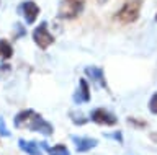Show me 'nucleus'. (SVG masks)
I'll return each mask as SVG.
<instances>
[{
  "label": "nucleus",
  "mask_w": 157,
  "mask_h": 155,
  "mask_svg": "<svg viewBox=\"0 0 157 155\" xmlns=\"http://www.w3.org/2000/svg\"><path fill=\"white\" fill-rule=\"evenodd\" d=\"M15 127L18 129H29L33 132H39L43 135H52L54 134V127L51 123H48L41 114H38L33 109H23L15 116L13 119Z\"/></svg>",
  "instance_id": "obj_1"
},
{
  "label": "nucleus",
  "mask_w": 157,
  "mask_h": 155,
  "mask_svg": "<svg viewBox=\"0 0 157 155\" xmlns=\"http://www.w3.org/2000/svg\"><path fill=\"white\" fill-rule=\"evenodd\" d=\"M142 3H144L142 0H126L120 10L115 13L113 20L121 23V25H131V23H134L141 15Z\"/></svg>",
  "instance_id": "obj_2"
},
{
  "label": "nucleus",
  "mask_w": 157,
  "mask_h": 155,
  "mask_svg": "<svg viewBox=\"0 0 157 155\" xmlns=\"http://www.w3.org/2000/svg\"><path fill=\"white\" fill-rule=\"evenodd\" d=\"M85 0H59L57 17L61 20H74L83 12Z\"/></svg>",
  "instance_id": "obj_3"
},
{
  "label": "nucleus",
  "mask_w": 157,
  "mask_h": 155,
  "mask_svg": "<svg viewBox=\"0 0 157 155\" xmlns=\"http://www.w3.org/2000/svg\"><path fill=\"white\" fill-rule=\"evenodd\" d=\"M33 41H34V44L43 51H46L54 42V36L51 35V31H49V26H48L46 21H41L33 30Z\"/></svg>",
  "instance_id": "obj_4"
},
{
  "label": "nucleus",
  "mask_w": 157,
  "mask_h": 155,
  "mask_svg": "<svg viewBox=\"0 0 157 155\" xmlns=\"http://www.w3.org/2000/svg\"><path fill=\"white\" fill-rule=\"evenodd\" d=\"M90 119L93 123L100 124V126H116L118 124V118L113 113H110L105 108H95L90 113Z\"/></svg>",
  "instance_id": "obj_5"
},
{
  "label": "nucleus",
  "mask_w": 157,
  "mask_h": 155,
  "mask_svg": "<svg viewBox=\"0 0 157 155\" xmlns=\"http://www.w3.org/2000/svg\"><path fill=\"white\" fill-rule=\"evenodd\" d=\"M20 13L23 15L26 25H33V23L38 20L41 10H39V7L33 2V0H26V2H23L21 5H20Z\"/></svg>",
  "instance_id": "obj_6"
},
{
  "label": "nucleus",
  "mask_w": 157,
  "mask_h": 155,
  "mask_svg": "<svg viewBox=\"0 0 157 155\" xmlns=\"http://www.w3.org/2000/svg\"><path fill=\"white\" fill-rule=\"evenodd\" d=\"M85 75H87L95 85H98V87H101V88L108 90V83H106V79H105V72H103L101 67H97V65H88V67H85Z\"/></svg>",
  "instance_id": "obj_7"
},
{
  "label": "nucleus",
  "mask_w": 157,
  "mask_h": 155,
  "mask_svg": "<svg viewBox=\"0 0 157 155\" xmlns=\"http://www.w3.org/2000/svg\"><path fill=\"white\" fill-rule=\"evenodd\" d=\"M92 98L90 95V87H88V82L85 79L78 80V87L74 93V103L75 105H82V103H88Z\"/></svg>",
  "instance_id": "obj_8"
},
{
  "label": "nucleus",
  "mask_w": 157,
  "mask_h": 155,
  "mask_svg": "<svg viewBox=\"0 0 157 155\" xmlns=\"http://www.w3.org/2000/svg\"><path fill=\"white\" fill-rule=\"evenodd\" d=\"M72 142L75 145V150L77 152H88V150L95 149L98 140L97 139H92V137H82V135H72Z\"/></svg>",
  "instance_id": "obj_9"
},
{
  "label": "nucleus",
  "mask_w": 157,
  "mask_h": 155,
  "mask_svg": "<svg viewBox=\"0 0 157 155\" xmlns=\"http://www.w3.org/2000/svg\"><path fill=\"white\" fill-rule=\"evenodd\" d=\"M18 147L21 149L25 153H28V155H43L41 145H39V142H34V140L20 139L18 140Z\"/></svg>",
  "instance_id": "obj_10"
},
{
  "label": "nucleus",
  "mask_w": 157,
  "mask_h": 155,
  "mask_svg": "<svg viewBox=\"0 0 157 155\" xmlns=\"http://www.w3.org/2000/svg\"><path fill=\"white\" fill-rule=\"evenodd\" d=\"M39 145H41L44 150H48L49 155H71L69 149L66 147V145H62V144H57V145H54V147H49L46 142H39Z\"/></svg>",
  "instance_id": "obj_11"
},
{
  "label": "nucleus",
  "mask_w": 157,
  "mask_h": 155,
  "mask_svg": "<svg viewBox=\"0 0 157 155\" xmlns=\"http://www.w3.org/2000/svg\"><path fill=\"white\" fill-rule=\"evenodd\" d=\"M13 56V46L8 39H0V57L2 59H10Z\"/></svg>",
  "instance_id": "obj_12"
},
{
  "label": "nucleus",
  "mask_w": 157,
  "mask_h": 155,
  "mask_svg": "<svg viewBox=\"0 0 157 155\" xmlns=\"http://www.w3.org/2000/svg\"><path fill=\"white\" fill-rule=\"evenodd\" d=\"M69 116H71L72 123L75 124V126H83V124L88 121L85 116H83V113H80V111H71V113H69Z\"/></svg>",
  "instance_id": "obj_13"
},
{
  "label": "nucleus",
  "mask_w": 157,
  "mask_h": 155,
  "mask_svg": "<svg viewBox=\"0 0 157 155\" xmlns=\"http://www.w3.org/2000/svg\"><path fill=\"white\" fill-rule=\"evenodd\" d=\"M26 36V28H25L21 23H15L13 26V41L15 39H20V38Z\"/></svg>",
  "instance_id": "obj_14"
},
{
  "label": "nucleus",
  "mask_w": 157,
  "mask_h": 155,
  "mask_svg": "<svg viewBox=\"0 0 157 155\" xmlns=\"http://www.w3.org/2000/svg\"><path fill=\"white\" fill-rule=\"evenodd\" d=\"M149 111L152 114H157V91L151 96V100H149Z\"/></svg>",
  "instance_id": "obj_15"
},
{
  "label": "nucleus",
  "mask_w": 157,
  "mask_h": 155,
  "mask_svg": "<svg viewBox=\"0 0 157 155\" xmlns=\"http://www.w3.org/2000/svg\"><path fill=\"white\" fill-rule=\"evenodd\" d=\"M0 135L2 137H10V131H8V127L5 126V119L0 116Z\"/></svg>",
  "instance_id": "obj_16"
},
{
  "label": "nucleus",
  "mask_w": 157,
  "mask_h": 155,
  "mask_svg": "<svg viewBox=\"0 0 157 155\" xmlns=\"http://www.w3.org/2000/svg\"><path fill=\"white\" fill-rule=\"evenodd\" d=\"M10 72H12V67H10V64H2L0 65V79H5Z\"/></svg>",
  "instance_id": "obj_17"
},
{
  "label": "nucleus",
  "mask_w": 157,
  "mask_h": 155,
  "mask_svg": "<svg viewBox=\"0 0 157 155\" xmlns=\"http://www.w3.org/2000/svg\"><path fill=\"white\" fill-rule=\"evenodd\" d=\"M128 123H129L131 126H134V127H146V121H137L136 118H129Z\"/></svg>",
  "instance_id": "obj_18"
},
{
  "label": "nucleus",
  "mask_w": 157,
  "mask_h": 155,
  "mask_svg": "<svg viewBox=\"0 0 157 155\" xmlns=\"http://www.w3.org/2000/svg\"><path fill=\"white\" fill-rule=\"evenodd\" d=\"M106 137H111V139H116V140H120V142H123V135H121V132H115V134H106Z\"/></svg>",
  "instance_id": "obj_19"
},
{
  "label": "nucleus",
  "mask_w": 157,
  "mask_h": 155,
  "mask_svg": "<svg viewBox=\"0 0 157 155\" xmlns=\"http://www.w3.org/2000/svg\"><path fill=\"white\" fill-rule=\"evenodd\" d=\"M106 2H108V0H97L98 5H103V3H106Z\"/></svg>",
  "instance_id": "obj_20"
},
{
  "label": "nucleus",
  "mask_w": 157,
  "mask_h": 155,
  "mask_svg": "<svg viewBox=\"0 0 157 155\" xmlns=\"http://www.w3.org/2000/svg\"><path fill=\"white\" fill-rule=\"evenodd\" d=\"M155 21H157V15H155Z\"/></svg>",
  "instance_id": "obj_21"
}]
</instances>
